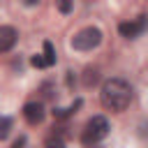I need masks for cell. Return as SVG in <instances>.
<instances>
[{
  "label": "cell",
  "mask_w": 148,
  "mask_h": 148,
  "mask_svg": "<svg viewBox=\"0 0 148 148\" xmlns=\"http://www.w3.org/2000/svg\"><path fill=\"white\" fill-rule=\"evenodd\" d=\"M44 60H46V65L51 67V65H56V49H53V44L51 42H44Z\"/></svg>",
  "instance_id": "ba28073f"
},
{
  "label": "cell",
  "mask_w": 148,
  "mask_h": 148,
  "mask_svg": "<svg viewBox=\"0 0 148 148\" xmlns=\"http://www.w3.org/2000/svg\"><path fill=\"white\" fill-rule=\"evenodd\" d=\"M30 65H32V67H49V65H46V60H44V56H39V53L30 58Z\"/></svg>",
  "instance_id": "8fae6325"
},
{
  "label": "cell",
  "mask_w": 148,
  "mask_h": 148,
  "mask_svg": "<svg viewBox=\"0 0 148 148\" xmlns=\"http://www.w3.org/2000/svg\"><path fill=\"white\" fill-rule=\"evenodd\" d=\"M58 9H60L62 14H67V12H72V2H67V0H62V2L58 5Z\"/></svg>",
  "instance_id": "7c38bea8"
},
{
  "label": "cell",
  "mask_w": 148,
  "mask_h": 148,
  "mask_svg": "<svg viewBox=\"0 0 148 148\" xmlns=\"http://www.w3.org/2000/svg\"><path fill=\"white\" fill-rule=\"evenodd\" d=\"M99 42H102V30L90 25V28L79 30L72 37V49H76V51H92L95 46H99Z\"/></svg>",
  "instance_id": "7a4b0ae2"
},
{
  "label": "cell",
  "mask_w": 148,
  "mask_h": 148,
  "mask_svg": "<svg viewBox=\"0 0 148 148\" xmlns=\"http://www.w3.org/2000/svg\"><path fill=\"white\" fill-rule=\"evenodd\" d=\"M23 146H25V136L21 134V136H18V139H16L14 143H12V148H23Z\"/></svg>",
  "instance_id": "4fadbf2b"
},
{
  "label": "cell",
  "mask_w": 148,
  "mask_h": 148,
  "mask_svg": "<svg viewBox=\"0 0 148 148\" xmlns=\"http://www.w3.org/2000/svg\"><path fill=\"white\" fill-rule=\"evenodd\" d=\"M109 130H111V125H109V120L104 118V116H92L90 120H88V125H86V132H83V141L86 143H95V141H99V139H104L106 134H109Z\"/></svg>",
  "instance_id": "3957f363"
},
{
  "label": "cell",
  "mask_w": 148,
  "mask_h": 148,
  "mask_svg": "<svg viewBox=\"0 0 148 148\" xmlns=\"http://www.w3.org/2000/svg\"><path fill=\"white\" fill-rule=\"evenodd\" d=\"M9 130H12V118L2 116V118H0V141H2V139H7Z\"/></svg>",
  "instance_id": "9c48e42d"
},
{
  "label": "cell",
  "mask_w": 148,
  "mask_h": 148,
  "mask_svg": "<svg viewBox=\"0 0 148 148\" xmlns=\"http://www.w3.org/2000/svg\"><path fill=\"white\" fill-rule=\"evenodd\" d=\"M49 148H62V143H56V146H49Z\"/></svg>",
  "instance_id": "5bb4252c"
},
{
  "label": "cell",
  "mask_w": 148,
  "mask_h": 148,
  "mask_svg": "<svg viewBox=\"0 0 148 148\" xmlns=\"http://www.w3.org/2000/svg\"><path fill=\"white\" fill-rule=\"evenodd\" d=\"M146 25H148V18H146V16H139L136 21H123V23L118 25V32H120L123 37L132 39V37H139V35L146 30Z\"/></svg>",
  "instance_id": "277c9868"
},
{
  "label": "cell",
  "mask_w": 148,
  "mask_h": 148,
  "mask_svg": "<svg viewBox=\"0 0 148 148\" xmlns=\"http://www.w3.org/2000/svg\"><path fill=\"white\" fill-rule=\"evenodd\" d=\"M79 106H81V99H74V104L67 106V109H53V116H56V118H67V116H72Z\"/></svg>",
  "instance_id": "52a82bcc"
},
{
  "label": "cell",
  "mask_w": 148,
  "mask_h": 148,
  "mask_svg": "<svg viewBox=\"0 0 148 148\" xmlns=\"http://www.w3.org/2000/svg\"><path fill=\"white\" fill-rule=\"evenodd\" d=\"M102 106L109 111H125L132 102V86L125 79H106L102 83V92H99Z\"/></svg>",
  "instance_id": "6da1fadb"
},
{
  "label": "cell",
  "mask_w": 148,
  "mask_h": 148,
  "mask_svg": "<svg viewBox=\"0 0 148 148\" xmlns=\"http://www.w3.org/2000/svg\"><path fill=\"white\" fill-rule=\"evenodd\" d=\"M16 39H18L16 28H12V25H0V53L9 51V49L16 44Z\"/></svg>",
  "instance_id": "8992f818"
},
{
  "label": "cell",
  "mask_w": 148,
  "mask_h": 148,
  "mask_svg": "<svg viewBox=\"0 0 148 148\" xmlns=\"http://www.w3.org/2000/svg\"><path fill=\"white\" fill-rule=\"evenodd\" d=\"M23 118L30 123V125H39L44 120V106L39 102H28L23 106Z\"/></svg>",
  "instance_id": "5b68a950"
},
{
  "label": "cell",
  "mask_w": 148,
  "mask_h": 148,
  "mask_svg": "<svg viewBox=\"0 0 148 148\" xmlns=\"http://www.w3.org/2000/svg\"><path fill=\"white\" fill-rule=\"evenodd\" d=\"M97 81V69H86V79H83V83L86 86H92Z\"/></svg>",
  "instance_id": "30bf717a"
}]
</instances>
